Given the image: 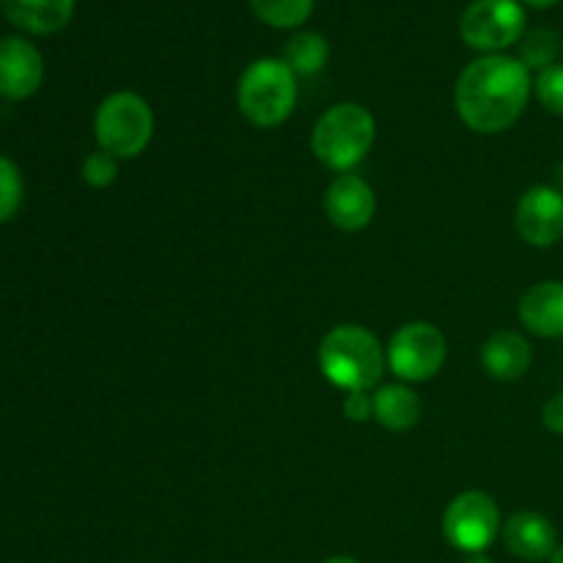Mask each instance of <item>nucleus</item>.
I'll return each mask as SVG.
<instances>
[{"mask_svg":"<svg viewBox=\"0 0 563 563\" xmlns=\"http://www.w3.org/2000/svg\"><path fill=\"white\" fill-rule=\"evenodd\" d=\"M555 181H559V190L563 192V163H559V168H555Z\"/></svg>","mask_w":563,"mask_h":563,"instance_id":"obj_28","label":"nucleus"},{"mask_svg":"<svg viewBox=\"0 0 563 563\" xmlns=\"http://www.w3.org/2000/svg\"><path fill=\"white\" fill-rule=\"evenodd\" d=\"M284 60L297 77H313L328 66L330 60V44L322 33L317 31H297L295 36L286 42Z\"/></svg>","mask_w":563,"mask_h":563,"instance_id":"obj_17","label":"nucleus"},{"mask_svg":"<svg viewBox=\"0 0 563 563\" xmlns=\"http://www.w3.org/2000/svg\"><path fill=\"white\" fill-rule=\"evenodd\" d=\"M533 75L515 55H478L462 69L454 88L456 115L478 135H500L526 113Z\"/></svg>","mask_w":563,"mask_h":563,"instance_id":"obj_1","label":"nucleus"},{"mask_svg":"<svg viewBox=\"0 0 563 563\" xmlns=\"http://www.w3.org/2000/svg\"><path fill=\"white\" fill-rule=\"evenodd\" d=\"M533 346L517 330H498L482 346L484 372L500 383H517L531 372Z\"/></svg>","mask_w":563,"mask_h":563,"instance_id":"obj_14","label":"nucleus"},{"mask_svg":"<svg viewBox=\"0 0 563 563\" xmlns=\"http://www.w3.org/2000/svg\"><path fill=\"white\" fill-rule=\"evenodd\" d=\"M522 5H528V9H537V11H548L553 9V5H559L561 0H520Z\"/></svg>","mask_w":563,"mask_h":563,"instance_id":"obj_25","label":"nucleus"},{"mask_svg":"<svg viewBox=\"0 0 563 563\" xmlns=\"http://www.w3.org/2000/svg\"><path fill=\"white\" fill-rule=\"evenodd\" d=\"M297 75L284 58H258L236 80V108L256 130H275L297 108Z\"/></svg>","mask_w":563,"mask_h":563,"instance_id":"obj_4","label":"nucleus"},{"mask_svg":"<svg viewBox=\"0 0 563 563\" xmlns=\"http://www.w3.org/2000/svg\"><path fill=\"white\" fill-rule=\"evenodd\" d=\"M344 416L350 418L352 423H363V421H368V418H374L372 396H368L366 390H357V394H346Z\"/></svg>","mask_w":563,"mask_h":563,"instance_id":"obj_23","label":"nucleus"},{"mask_svg":"<svg viewBox=\"0 0 563 563\" xmlns=\"http://www.w3.org/2000/svg\"><path fill=\"white\" fill-rule=\"evenodd\" d=\"M324 212L328 220L344 234H357L366 229L377 214L374 187L361 174H339L324 192Z\"/></svg>","mask_w":563,"mask_h":563,"instance_id":"obj_10","label":"nucleus"},{"mask_svg":"<svg viewBox=\"0 0 563 563\" xmlns=\"http://www.w3.org/2000/svg\"><path fill=\"white\" fill-rule=\"evenodd\" d=\"M533 93L548 113L563 119V64L539 71L537 80H533Z\"/></svg>","mask_w":563,"mask_h":563,"instance_id":"obj_22","label":"nucleus"},{"mask_svg":"<svg viewBox=\"0 0 563 563\" xmlns=\"http://www.w3.org/2000/svg\"><path fill=\"white\" fill-rule=\"evenodd\" d=\"M377 141V119L361 102H339L324 110L311 132V148L335 174L355 170Z\"/></svg>","mask_w":563,"mask_h":563,"instance_id":"obj_3","label":"nucleus"},{"mask_svg":"<svg viewBox=\"0 0 563 563\" xmlns=\"http://www.w3.org/2000/svg\"><path fill=\"white\" fill-rule=\"evenodd\" d=\"M247 3L264 25L275 31H295L311 20L317 0H247Z\"/></svg>","mask_w":563,"mask_h":563,"instance_id":"obj_18","label":"nucleus"},{"mask_svg":"<svg viewBox=\"0 0 563 563\" xmlns=\"http://www.w3.org/2000/svg\"><path fill=\"white\" fill-rule=\"evenodd\" d=\"M445 357H449V341L443 330L423 319L401 324L385 346L388 368L405 385L429 383L438 377L445 366Z\"/></svg>","mask_w":563,"mask_h":563,"instance_id":"obj_6","label":"nucleus"},{"mask_svg":"<svg viewBox=\"0 0 563 563\" xmlns=\"http://www.w3.org/2000/svg\"><path fill=\"white\" fill-rule=\"evenodd\" d=\"M374 421L388 432H410L423 416V401L410 385L390 383L374 390Z\"/></svg>","mask_w":563,"mask_h":563,"instance_id":"obj_16","label":"nucleus"},{"mask_svg":"<svg viewBox=\"0 0 563 563\" xmlns=\"http://www.w3.org/2000/svg\"><path fill=\"white\" fill-rule=\"evenodd\" d=\"M322 563H361L357 559H352V555H333V559L322 561Z\"/></svg>","mask_w":563,"mask_h":563,"instance_id":"obj_27","label":"nucleus"},{"mask_svg":"<svg viewBox=\"0 0 563 563\" xmlns=\"http://www.w3.org/2000/svg\"><path fill=\"white\" fill-rule=\"evenodd\" d=\"M22 196H25V181L20 168L0 154V223H9L20 212Z\"/></svg>","mask_w":563,"mask_h":563,"instance_id":"obj_20","label":"nucleus"},{"mask_svg":"<svg viewBox=\"0 0 563 563\" xmlns=\"http://www.w3.org/2000/svg\"><path fill=\"white\" fill-rule=\"evenodd\" d=\"M504 531L495 498L482 489L460 493L443 511V537L460 553H487Z\"/></svg>","mask_w":563,"mask_h":563,"instance_id":"obj_8","label":"nucleus"},{"mask_svg":"<svg viewBox=\"0 0 563 563\" xmlns=\"http://www.w3.org/2000/svg\"><path fill=\"white\" fill-rule=\"evenodd\" d=\"M542 423L548 432L561 434L563 438V390H559V394H553L548 401H544Z\"/></svg>","mask_w":563,"mask_h":563,"instance_id":"obj_24","label":"nucleus"},{"mask_svg":"<svg viewBox=\"0 0 563 563\" xmlns=\"http://www.w3.org/2000/svg\"><path fill=\"white\" fill-rule=\"evenodd\" d=\"M520 324L539 339H563V280H539L517 306Z\"/></svg>","mask_w":563,"mask_h":563,"instance_id":"obj_13","label":"nucleus"},{"mask_svg":"<svg viewBox=\"0 0 563 563\" xmlns=\"http://www.w3.org/2000/svg\"><path fill=\"white\" fill-rule=\"evenodd\" d=\"M385 368V346L363 324H339L319 344V372L344 394H368L379 385Z\"/></svg>","mask_w":563,"mask_h":563,"instance_id":"obj_2","label":"nucleus"},{"mask_svg":"<svg viewBox=\"0 0 563 563\" xmlns=\"http://www.w3.org/2000/svg\"><path fill=\"white\" fill-rule=\"evenodd\" d=\"M563 44L561 36L550 27H537V31H528L520 42V60L528 66L531 71H544L550 66L559 64Z\"/></svg>","mask_w":563,"mask_h":563,"instance_id":"obj_19","label":"nucleus"},{"mask_svg":"<svg viewBox=\"0 0 563 563\" xmlns=\"http://www.w3.org/2000/svg\"><path fill=\"white\" fill-rule=\"evenodd\" d=\"M5 20L33 36H53L75 16V0H0Z\"/></svg>","mask_w":563,"mask_h":563,"instance_id":"obj_15","label":"nucleus"},{"mask_svg":"<svg viewBox=\"0 0 563 563\" xmlns=\"http://www.w3.org/2000/svg\"><path fill=\"white\" fill-rule=\"evenodd\" d=\"M550 563H563V542L559 544V550H555L553 559H550Z\"/></svg>","mask_w":563,"mask_h":563,"instance_id":"obj_29","label":"nucleus"},{"mask_svg":"<svg viewBox=\"0 0 563 563\" xmlns=\"http://www.w3.org/2000/svg\"><path fill=\"white\" fill-rule=\"evenodd\" d=\"M42 80L44 58L36 44L22 36L0 38V97L22 102L42 88Z\"/></svg>","mask_w":563,"mask_h":563,"instance_id":"obj_11","label":"nucleus"},{"mask_svg":"<svg viewBox=\"0 0 563 563\" xmlns=\"http://www.w3.org/2000/svg\"><path fill=\"white\" fill-rule=\"evenodd\" d=\"M528 33V14L520 0H473L460 16V38L482 55L515 47Z\"/></svg>","mask_w":563,"mask_h":563,"instance_id":"obj_7","label":"nucleus"},{"mask_svg":"<svg viewBox=\"0 0 563 563\" xmlns=\"http://www.w3.org/2000/svg\"><path fill=\"white\" fill-rule=\"evenodd\" d=\"M80 176L88 187H93V190H104V187H110L119 179V159H115L113 154L97 148V152H91L82 159Z\"/></svg>","mask_w":563,"mask_h":563,"instance_id":"obj_21","label":"nucleus"},{"mask_svg":"<svg viewBox=\"0 0 563 563\" xmlns=\"http://www.w3.org/2000/svg\"><path fill=\"white\" fill-rule=\"evenodd\" d=\"M520 240L533 247H553L563 240V192L553 185H533L515 209Z\"/></svg>","mask_w":563,"mask_h":563,"instance_id":"obj_9","label":"nucleus"},{"mask_svg":"<svg viewBox=\"0 0 563 563\" xmlns=\"http://www.w3.org/2000/svg\"><path fill=\"white\" fill-rule=\"evenodd\" d=\"M465 563H495V561L489 559L487 553H473V555H467Z\"/></svg>","mask_w":563,"mask_h":563,"instance_id":"obj_26","label":"nucleus"},{"mask_svg":"<svg viewBox=\"0 0 563 563\" xmlns=\"http://www.w3.org/2000/svg\"><path fill=\"white\" fill-rule=\"evenodd\" d=\"M93 137L115 159L141 157L154 137L152 104L135 91L108 93L93 115Z\"/></svg>","mask_w":563,"mask_h":563,"instance_id":"obj_5","label":"nucleus"},{"mask_svg":"<svg viewBox=\"0 0 563 563\" xmlns=\"http://www.w3.org/2000/svg\"><path fill=\"white\" fill-rule=\"evenodd\" d=\"M504 544L509 548L511 555L522 561H550L559 550V533L555 526L539 511H515L509 520L504 522Z\"/></svg>","mask_w":563,"mask_h":563,"instance_id":"obj_12","label":"nucleus"}]
</instances>
